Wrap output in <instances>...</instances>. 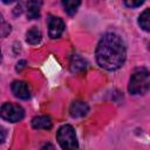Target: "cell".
<instances>
[{
	"label": "cell",
	"instance_id": "14",
	"mask_svg": "<svg viewBox=\"0 0 150 150\" xmlns=\"http://www.w3.org/2000/svg\"><path fill=\"white\" fill-rule=\"evenodd\" d=\"M0 30H1V36L6 38L11 33V25H8L4 20H1V28H0Z\"/></svg>",
	"mask_w": 150,
	"mask_h": 150
},
{
	"label": "cell",
	"instance_id": "13",
	"mask_svg": "<svg viewBox=\"0 0 150 150\" xmlns=\"http://www.w3.org/2000/svg\"><path fill=\"white\" fill-rule=\"evenodd\" d=\"M81 5L80 1H75V0H64L62 1V6L64 8V12L69 15H74L77 11V7Z\"/></svg>",
	"mask_w": 150,
	"mask_h": 150
},
{
	"label": "cell",
	"instance_id": "3",
	"mask_svg": "<svg viewBox=\"0 0 150 150\" xmlns=\"http://www.w3.org/2000/svg\"><path fill=\"white\" fill-rule=\"evenodd\" d=\"M56 141L63 150H76L79 146L75 130L71 125L64 124L56 131Z\"/></svg>",
	"mask_w": 150,
	"mask_h": 150
},
{
	"label": "cell",
	"instance_id": "11",
	"mask_svg": "<svg viewBox=\"0 0 150 150\" xmlns=\"http://www.w3.org/2000/svg\"><path fill=\"white\" fill-rule=\"evenodd\" d=\"M138 25L143 30L150 32V8H146L138 16Z\"/></svg>",
	"mask_w": 150,
	"mask_h": 150
},
{
	"label": "cell",
	"instance_id": "5",
	"mask_svg": "<svg viewBox=\"0 0 150 150\" xmlns=\"http://www.w3.org/2000/svg\"><path fill=\"white\" fill-rule=\"evenodd\" d=\"M64 30V22L61 18L50 16L48 19V34L52 39H57Z\"/></svg>",
	"mask_w": 150,
	"mask_h": 150
},
{
	"label": "cell",
	"instance_id": "17",
	"mask_svg": "<svg viewBox=\"0 0 150 150\" xmlns=\"http://www.w3.org/2000/svg\"><path fill=\"white\" fill-rule=\"evenodd\" d=\"M41 150H54V146H53L50 143H47V144H45V145L42 146Z\"/></svg>",
	"mask_w": 150,
	"mask_h": 150
},
{
	"label": "cell",
	"instance_id": "2",
	"mask_svg": "<svg viewBox=\"0 0 150 150\" xmlns=\"http://www.w3.org/2000/svg\"><path fill=\"white\" fill-rule=\"evenodd\" d=\"M150 89V71L141 70L130 77L128 90L132 95H143Z\"/></svg>",
	"mask_w": 150,
	"mask_h": 150
},
{
	"label": "cell",
	"instance_id": "4",
	"mask_svg": "<svg viewBox=\"0 0 150 150\" xmlns=\"http://www.w3.org/2000/svg\"><path fill=\"white\" fill-rule=\"evenodd\" d=\"M1 117L8 122L15 123L19 122L25 116V110L21 105L15 104V103H4L1 107Z\"/></svg>",
	"mask_w": 150,
	"mask_h": 150
},
{
	"label": "cell",
	"instance_id": "10",
	"mask_svg": "<svg viewBox=\"0 0 150 150\" xmlns=\"http://www.w3.org/2000/svg\"><path fill=\"white\" fill-rule=\"evenodd\" d=\"M41 32L36 27H32L27 33H26V41L29 45H38L41 41Z\"/></svg>",
	"mask_w": 150,
	"mask_h": 150
},
{
	"label": "cell",
	"instance_id": "1",
	"mask_svg": "<svg viewBox=\"0 0 150 150\" xmlns=\"http://www.w3.org/2000/svg\"><path fill=\"white\" fill-rule=\"evenodd\" d=\"M96 61L107 70H116L125 61L127 49L122 38L115 33L104 34L96 47Z\"/></svg>",
	"mask_w": 150,
	"mask_h": 150
},
{
	"label": "cell",
	"instance_id": "15",
	"mask_svg": "<svg viewBox=\"0 0 150 150\" xmlns=\"http://www.w3.org/2000/svg\"><path fill=\"white\" fill-rule=\"evenodd\" d=\"M143 4V1L142 0H138V1H124V5L125 6H128V7H138V6H141Z\"/></svg>",
	"mask_w": 150,
	"mask_h": 150
},
{
	"label": "cell",
	"instance_id": "16",
	"mask_svg": "<svg viewBox=\"0 0 150 150\" xmlns=\"http://www.w3.org/2000/svg\"><path fill=\"white\" fill-rule=\"evenodd\" d=\"M25 64H26V61H20V62H18V64H16V70H21V69L25 67Z\"/></svg>",
	"mask_w": 150,
	"mask_h": 150
},
{
	"label": "cell",
	"instance_id": "7",
	"mask_svg": "<svg viewBox=\"0 0 150 150\" xmlns=\"http://www.w3.org/2000/svg\"><path fill=\"white\" fill-rule=\"evenodd\" d=\"M89 111V107L87 103L82 102V101H74L71 104H70V108H69V112H70V116L71 117H83L88 114Z\"/></svg>",
	"mask_w": 150,
	"mask_h": 150
},
{
	"label": "cell",
	"instance_id": "9",
	"mask_svg": "<svg viewBox=\"0 0 150 150\" xmlns=\"http://www.w3.org/2000/svg\"><path fill=\"white\" fill-rule=\"evenodd\" d=\"M30 123H32V127L34 129H46V130H49L52 128V125H53L52 120L48 116H35L32 120Z\"/></svg>",
	"mask_w": 150,
	"mask_h": 150
},
{
	"label": "cell",
	"instance_id": "8",
	"mask_svg": "<svg viewBox=\"0 0 150 150\" xmlns=\"http://www.w3.org/2000/svg\"><path fill=\"white\" fill-rule=\"evenodd\" d=\"M40 1H28L26 4V14L29 20H35L40 16V8H41Z\"/></svg>",
	"mask_w": 150,
	"mask_h": 150
},
{
	"label": "cell",
	"instance_id": "12",
	"mask_svg": "<svg viewBox=\"0 0 150 150\" xmlns=\"http://www.w3.org/2000/svg\"><path fill=\"white\" fill-rule=\"evenodd\" d=\"M86 64L87 63L82 57H80L79 55H74L71 59V62H70V70L73 73H79V71L86 69V67H87Z\"/></svg>",
	"mask_w": 150,
	"mask_h": 150
},
{
	"label": "cell",
	"instance_id": "6",
	"mask_svg": "<svg viewBox=\"0 0 150 150\" xmlns=\"http://www.w3.org/2000/svg\"><path fill=\"white\" fill-rule=\"evenodd\" d=\"M12 91L13 94L21 98V100H27L29 98L30 96V93H29V89H28V86L23 82V81H14L12 83Z\"/></svg>",
	"mask_w": 150,
	"mask_h": 150
},
{
	"label": "cell",
	"instance_id": "18",
	"mask_svg": "<svg viewBox=\"0 0 150 150\" xmlns=\"http://www.w3.org/2000/svg\"><path fill=\"white\" fill-rule=\"evenodd\" d=\"M1 134H2V138H1V141L4 142V141H5V129H4V128H1Z\"/></svg>",
	"mask_w": 150,
	"mask_h": 150
}]
</instances>
